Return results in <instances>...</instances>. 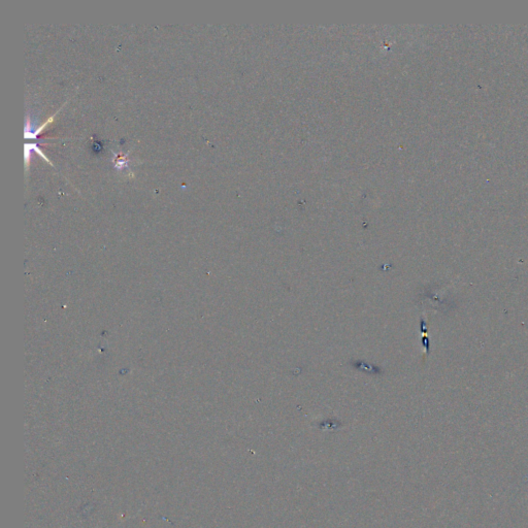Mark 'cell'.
<instances>
[{
    "instance_id": "6da1fadb",
    "label": "cell",
    "mask_w": 528,
    "mask_h": 528,
    "mask_svg": "<svg viewBox=\"0 0 528 528\" xmlns=\"http://www.w3.org/2000/svg\"><path fill=\"white\" fill-rule=\"evenodd\" d=\"M54 118H55V115L52 116L51 118H49V119L46 121V122H44L42 125H40L36 130H32V131H30V132H28V133H24L25 139H27V140L36 139V137H37V135L43 130V128L46 127V126H48L49 124H51V123L53 122V121H54Z\"/></svg>"
}]
</instances>
